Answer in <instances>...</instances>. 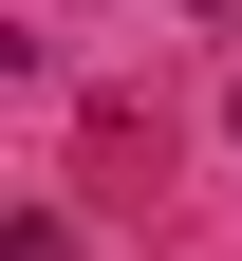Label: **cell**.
Masks as SVG:
<instances>
[{
    "mask_svg": "<svg viewBox=\"0 0 242 261\" xmlns=\"http://www.w3.org/2000/svg\"><path fill=\"white\" fill-rule=\"evenodd\" d=\"M224 130H242V93H224Z\"/></svg>",
    "mask_w": 242,
    "mask_h": 261,
    "instance_id": "6da1fadb",
    "label": "cell"
}]
</instances>
